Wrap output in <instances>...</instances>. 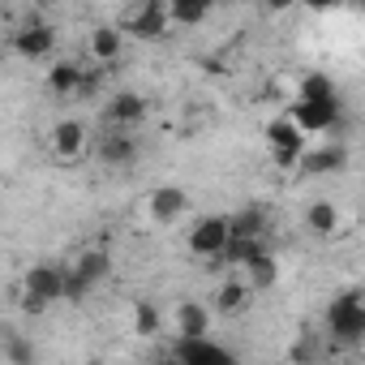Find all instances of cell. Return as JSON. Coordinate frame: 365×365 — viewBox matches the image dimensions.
<instances>
[{
    "label": "cell",
    "instance_id": "17",
    "mask_svg": "<svg viewBox=\"0 0 365 365\" xmlns=\"http://www.w3.org/2000/svg\"><path fill=\"white\" fill-rule=\"evenodd\" d=\"M237 271L250 279V288H254V292H267V288H275V284H279V258H275L271 250H258V254H254L245 267H237Z\"/></svg>",
    "mask_w": 365,
    "mask_h": 365
},
{
    "label": "cell",
    "instance_id": "27",
    "mask_svg": "<svg viewBox=\"0 0 365 365\" xmlns=\"http://www.w3.org/2000/svg\"><path fill=\"white\" fill-rule=\"evenodd\" d=\"M99 86H103V65H91V69H86V78H82V91H78V99L95 95Z\"/></svg>",
    "mask_w": 365,
    "mask_h": 365
},
{
    "label": "cell",
    "instance_id": "16",
    "mask_svg": "<svg viewBox=\"0 0 365 365\" xmlns=\"http://www.w3.org/2000/svg\"><path fill=\"white\" fill-rule=\"evenodd\" d=\"M250 301H254V288H250V279L237 271V275H228L224 284H220V292H215V309L220 314H228V318H237V314H245L250 309Z\"/></svg>",
    "mask_w": 365,
    "mask_h": 365
},
{
    "label": "cell",
    "instance_id": "20",
    "mask_svg": "<svg viewBox=\"0 0 365 365\" xmlns=\"http://www.w3.org/2000/svg\"><path fill=\"white\" fill-rule=\"evenodd\" d=\"M305 228L314 232V237H335L339 232V207L335 202H327V198H318V202H309L305 207Z\"/></svg>",
    "mask_w": 365,
    "mask_h": 365
},
{
    "label": "cell",
    "instance_id": "7",
    "mask_svg": "<svg viewBox=\"0 0 365 365\" xmlns=\"http://www.w3.org/2000/svg\"><path fill=\"white\" fill-rule=\"evenodd\" d=\"M9 48H14L18 56H26V61H43V56L56 52V31H52V22L31 18V22H22V26L14 31Z\"/></svg>",
    "mask_w": 365,
    "mask_h": 365
},
{
    "label": "cell",
    "instance_id": "12",
    "mask_svg": "<svg viewBox=\"0 0 365 365\" xmlns=\"http://www.w3.org/2000/svg\"><path fill=\"white\" fill-rule=\"evenodd\" d=\"M172 335L180 339V335H211V309L202 305V301H194V297H180L176 305H172Z\"/></svg>",
    "mask_w": 365,
    "mask_h": 365
},
{
    "label": "cell",
    "instance_id": "10",
    "mask_svg": "<svg viewBox=\"0 0 365 365\" xmlns=\"http://www.w3.org/2000/svg\"><path fill=\"white\" fill-rule=\"evenodd\" d=\"M172 356L176 361H194V365H207V361L228 365L232 361V348L215 344L211 335H180V339H172Z\"/></svg>",
    "mask_w": 365,
    "mask_h": 365
},
{
    "label": "cell",
    "instance_id": "4",
    "mask_svg": "<svg viewBox=\"0 0 365 365\" xmlns=\"http://www.w3.org/2000/svg\"><path fill=\"white\" fill-rule=\"evenodd\" d=\"M125 35L129 39H163L172 31V14H168V0H142L125 14Z\"/></svg>",
    "mask_w": 365,
    "mask_h": 365
},
{
    "label": "cell",
    "instance_id": "13",
    "mask_svg": "<svg viewBox=\"0 0 365 365\" xmlns=\"http://www.w3.org/2000/svg\"><path fill=\"white\" fill-rule=\"evenodd\" d=\"M22 288L35 292V297H43L48 305H52V301H65V267H56V262H35V267L22 275Z\"/></svg>",
    "mask_w": 365,
    "mask_h": 365
},
{
    "label": "cell",
    "instance_id": "2",
    "mask_svg": "<svg viewBox=\"0 0 365 365\" xmlns=\"http://www.w3.org/2000/svg\"><path fill=\"white\" fill-rule=\"evenodd\" d=\"M262 138H267V150H271V159H275L279 168H297V163L305 159V150H309V133H305L292 116L271 120Z\"/></svg>",
    "mask_w": 365,
    "mask_h": 365
},
{
    "label": "cell",
    "instance_id": "6",
    "mask_svg": "<svg viewBox=\"0 0 365 365\" xmlns=\"http://www.w3.org/2000/svg\"><path fill=\"white\" fill-rule=\"evenodd\" d=\"M190 211V194L180 190V185H155L146 194V220L159 224V228H172L180 224V215Z\"/></svg>",
    "mask_w": 365,
    "mask_h": 365
},
{
    "label": "cell",
    "instance_id": "24",
    "mask_svg": "<svg viewBox=\"0 0 365 365\" xmlns=\"http://www.w3.org/2000/svg\"><path fill=\"white\" fill-rule=\"evenodd\" d=\"M297 95H301V99H339V95H335V82H331L327 73H305L301 86H297Z\"/></svg>",
    "mask_w": 365,
    "mask_h": 365
},
{
    "label": "cell",
    "instance_id": "14",
    "mask_svg": "<svg viewBox=\"0 0 365 365\" xmlns=\"http://www.w3.org/2000/svg\"><path fill=\"white\" fill-rule=\"evenodd\" d=\"M125 26H95L91 31V39H86V56L95 61V65H112L120 52H125Z\"/></svg>",
    "mask_w": 365,
    "mask_h": 365
},
{
    "label": "cell",
    "instance_id": "3",
    "mask_svg": "<svg viewBox=\"0 0 365 365\" xmlns=\"http://www.w3.org/2000/svg\"><path fill=\"white\" fill-rule=\"evenodd\" d=\"M228 241H232V220L228 215H202L190 232H185V250L194 254V258H224V250H228Z\"/></svg>",
    "mask_w": 365,
    "mask_h": 365
},
{
    "label": "cell",
    "instance_id": "9",
    "mask_svg": "<svg viewBox=\"0 0 365 365\" xmlns=\"http://www.w3.org/2000/svg\"><path fill=\"white\" fill-rule=\"evenodd\" d=\"M150 116V103L138 95V91H112L108 103H103V120L108 125H120V129H133Z\"/></svg>",
    "mask_w": 365,
    "mask_h": 365
},
{
    "label": "cell",
    "instance_id": "22",
    "mask_svg": "<svg viewBox=\"0 0 365 365\" xmlns=\"http://www.w3.org/2000/svg\"><path fill=\"white\" fill-rule=\"evenodd\" d=\"M215 0H168V14H172V26H198L207 22Z\"/></svg>",
    "mask_w": 365,
    "mask_h": 365
},
{
    "label": "cell",
    "instance_id": "25",
    "mask_svg": "<svg viewBox=\"0 0 365 365\" xmlns=\"http://www.w3.org/2000/svg\"><path fill=\"white\" fill-rule=\"evenodd\" d=\"M95 292V284L73 267V262H65V301H86Z\"/></svg>",
    "mask_w": 365,
    "mask_h": 365
},
{
    "label": "cell",
    "instance_id": "18",
    "mask_svg": "<svg viewBox=\"0 0 365 365\" xmlns=\"http://www.w3.org/2000/svg\"><path fill=\"white\" fill-rule=\"evenodd\" d=\"M82 78H86V65H82V61H56V65L48 69V91H52L56 99H69V95L82 91Z\"/></svg>",
    "mask_w": 365,
    "mask_h": 365
},
{
    "label": "cell",
    "instance_id": "19",
    "mask_svg": "<svg viewBox=\"0 0 365 365\" xmlns=\"http://www.w3.org/2000/svg\"><path fill=\"white\" fill-rule=\"evenodd\" d=\"M69 262H73V267H78V271L95 284V288H99V284L108 279V271H112V254H108L103 245H86V250H78Z\"/></svg>",
    "mask_w": 365,
    "mask_h": 365
},
{
    "label": "cell",
    "instance_id": "15",
    "mask_svg": "<svg viewBox=\"0 0 365 365\" xmlns=\"http://www.w3.org/2000/svg\"><path fill=\"white\" fill-rule=\"evenodd\" d=\"M344 163H348V150L339 142H322V146H309L297 168L305 176H327V172H344Z\"/></svg>",
    "mask_w": 365,
    "mask_h": 365
},
{
    "label": "cell",
    "instance_id": "26",
    "mask_svg": "<svg viewBox=\"0 0 365 365\" xmlns=\"http://www.w3.org/2000/svg\"><path fill=\"white\" fill-rule=\"evenodd\" d=\"M0 361H5V365H31V361H35V348L9 335V339H5V352H0Z\"/></svg>",
    "mask_w": 365,
    "mask_h": 365
},
{
    "label": "cell",
    "instance_id": "11",
    "mask_svg": "<svg viewBox=\"0 0 365 365\" xmlns=\"http://www.w3.org/2000/svg\"><path fill=\"white\" fill-rule=\"evenodd\" d=\"M95 155H99L103 163H112V168L133 163V159H138V138H133V129L108 125V129L99 133V142H95Z\"/></svg>",
    "mask_w": 365,
    "mask_h": 365
},
{
    "label": "cell",
    "instance_id": "29",
    "mask_svg": "<svg viewBox=\"0 0 365 365\" xmlns=\"http://www.w3.org/2000/svg\"><path fill=\"white\" fill-rule=\"evenodd\" d=\"M301 5L309 9V14H331V9H339L344 0H301Z\"/></svg>",
    "mask_w": 365,
    "mask_h": 365
},
{
    "label": "cell",
    "instance_id": "23",
    "mask_svg": "<svg viewBox=\"0 0 365 365\" xmlns=\"http://www.w3.org/2000/svg\"><path fill=\"white\" fill-rule=\"evenodd\" d=\"M133 331L146 335V339L159 335V331H163V314H159L150 301H138V305H133Z\"/></svg>",
    "mask_w": 365,
    "mask_h": 365
},
{
    "label": "cell",
    "instance_id": "30",
    "mask_svg": "<svg viewBox=\"0 0 365 365\" xmlns=\"http://www.w3.org/2000/svg\"><path fill=\"white\" fill-rule=\"evenodd\" d=\"M262 5H267L271 14H284V9H292V5H297V0H262Z\"/></svg>",
    "mask_w": 365,
    "mask_h": 365
},
{
    "label": "cell",
    "instance_id": "31",
    "mask_svg": "<svg viewBox=\"0 0 365 365\" xmlns=\"http://www.w3.org/2000/svg\"><path fill=\"white\" fill-rule=\"evenodd\" d=\"M356 5H361V9H365V0H356Z\"/></svg>",
    "mask_w": 365,
    "mask_h": 365
},
{
    "label": "cell",
    "instance_id": "28",
    "mask_svg": "<svg viewBox=\"0 0 365 365\" xmlns=\"http://www.w3.org/2000/svg\"><path fill=\"white\" fill-rule=\"evenodd\" d=\"M288 356H292V361H305V356H318V344H314V339H309V331H305V335H301V344H297V348H292V352H288Z\"/></svg>",
    "mask_w": 365,
    "mask_h": 365
},
{
    "label": "cell",
    "instance_id": "8",
    "mask_svg": "<svg viewBox=\"0 0 365 365\" xmlns=\"http://www.w3.org/2000/svg\"><path fill=\"white\" fill-rule=\"evenodd\" d=\"M305 133H331L335 125H339V116H344V108H339V99H297V108L288 112Z\"/></svg>",
    "mask_w": 365,
    "mask_h": 365
},
{
    "label": "cell",
    "instance_id": "21",
    "mask_svg": "<svg viewBox=\"0 0 365 365\" xmlns=\"http://www.w3.org/2000/svg\"><path fill=\"white\" fill-rule=\"evenodd\" d=\"M228 220H232V237H258V241H267V228H271L267 207H241Z\"/></svg>",
    "mask_w": 365,
    "mask_h": 365
},
{
    "label": "cell",
    "instance_id": "5",
    "mask_svg": "<svg viewBox=\"0 0 365 365\" xmlns=\"http://www.w3.org/2000/svg\"><path fill=\"white\" fill-rule=\"evenodd\" d=\"M48 150H52L61 163H78V159L91 150V129H86L82 120L65 116V120L52 125V133H48Z\"/></svg>",
    "mask_w": 365,
    "mask_h": 365
},
{
    "label": "cell",
    "instance_id": "1",
    "mask_svg": "<svg viewBox=\"0 0 365 365\" xmlns=\"http://www.w3.org/2000/svg\"><path fill=\"white\" fill-rule=\"evenodd\" d=\"M327 335L339 339V344H361L365 339V292L361 288H348V292L331 297V305H327Z\"/></svg>",
    "mask_w": 365,
    "mask_h": 365
}]
</instances>
